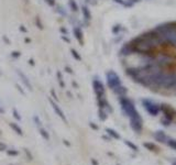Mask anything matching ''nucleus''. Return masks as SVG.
Segmentation results:
<instances>
[{"instance_id":"obj_1","label":"nucleus","mask_w":176,"mask_h":165,"mask_svg":"<svg viewBox=\"0 0 176 165\" xmlns=\"http://www.w3.org/2000/svg\"><path fill=\"white\" fill-rule=\"evenodd\" d=\"M119 101H120V105H121V108H122V110H123V112H124L126 116H128L129 118H132L134 116L139 115V112L137 111V109H135L134 103H132L129 98H127L126 96L120 97Z\"/></svg>"},{"instance_id":"obj_2","label":"nucleus","mask_w":176,"mask_h":165,"mask_svg":"<svg viewBox=\"0 0 176 165\" xmlns=\"http://www.w3.org/2000/svg\"><path fill=\"white\" fill-rule=\"evenodd\" d=\"M142 105H143V107H144V109H145L151 116H157L159 115V112L161 111L159 105L155 103L154 101L150 100V99H143Z\"/></svg>"},{"instance_id":"obj_3","label":"nucleus","mask_w":176,"mask_h":165,"mask_svg":"<svg viewBox=\"0 0 176 165\" xmlns=\"http://www.w3.org/2000/svg\"><path fill=\"white\" fill-rule=\"evenodd\" d=\"M107 84L108 86L111 88V89H114L117 88L118 86L121 85V80H120V77L118 76V74L113 70H110L107 73Z\"/></svg>"},{"instance_id":"obj_4","label":"nucleus","mask_w":176,"mask_h":165,"mask_svg":"<svg viewBox=\"0 0 176 165\" xmlns=\"http://www.w3.org/2000/svg\"><path fill=\"white\" fill-rule=\"evenodd\" d=\"M92 88H94V91H95V95H96L97 99H101L106 97L105 86L98 78H95L92 80Z\"/></svg>"},{"instance_id":"obj_5","label":"nucleus","mask_w":176,"mask_h":165,"mask_svg":"<svg viewBox=\"0 0 176 165\" xmlns=\"http://www.w3.org/2000/svg\"><path fill=\"white\" fill-rule=\"evenodd\" d=\"M130 126L131 128L133 129V131L137 133H140L142 131V118L140 115H137L130 118Z\"/></svg>"},{"instance_id":"obj_6","label":"nucleus","mask_w":176,"mask_h":165,"mask_svg":"<svg viewBox=\"0 0 176 165\" xmlns=\"http://www.w3.org/2000/svg\"><path fill=\"white\" fill-rule=\"evenodd\" d=\"M160 109H161V111L164 113V117L170 119L171 121L174 119V117L176 116L175 110H174L170 105H165V103H164V105H162V106L160 107Z\"/></svg>"},{"instance_id":"obj_7","label":"nucleus","mask_w":176,"mask_h":165,"mask_svg":"<svg viewBox=\"0 0 176 165\" xmlns=\"http://www.w3.org/2000/svg\"><path fill=\"white\" fill-rule=\"evenodd\" d=\"M49 100H50V103H51V105H52V108L54 109L55 113H56V115L59 116V118H61V119L63 120L64 122H67L66 117H65V115H64L63 110H62V109H61V108L59 107V105H57V103H55V101H54V100H53V99H52V98H50V99H49Z\"/></svg>"},{"instance_id":"obj_8","label":"nucleus","mask_w":176,"mask_h":165,"mask_svg":"<svg viewBox=\"0 0 176 165\" xmlns=\"http://www.w3.org/2000/svg\"><path fill=\"white\" fill-rule=\"evenodd\" d=\"M73 32H74V37H76V40L79 42L80 45H83V44H84V40H83L84 34H83V30H82V28H80L79 25H75L74 29H73Z\"/></svg>"},{"instance_id":"obj_9","label":"nucleus","mask_w":176,"mask_h":165,"mask_svg":"<svg viewBox=\"0 0 176 165\" xmlns=\"http://www.w3.org/2000/svg\"><path fill=\"white\" fill-rule=\"evenodd\" d=\"M154 138H155V140L161 142V143H167V141H168L167 136H166L163 131H156L154 134Z\"/></svg>"},{"instance_id":"obj_10","label":"nucleus","mask_w":176,"mask_h":165,"mask_svg":"<svg viewBox=\"0 0 176 165\" xmlns=\"http://www.w3.org/2000/svg\"><path fill=\"white\" fill-rule=\"evenodd\" d=\"M113 93H114V94H117L119 97H122V96H126V94L128 93V90H127V88L124 86L120 85V86H118L117 88H114V89H113Z\"/></svg>"},{"instance_id":"obj_11","label":"nucleus","mask_w":176,"mask_h":165,"mask_svg":"<svg viewBox=\"0 0 176 165\" xmlns=\"http://www.w3.org/2000/svg\"><path fill=\"white\" fill-rule=\"evenodd\" d=\"M82 11H83V16H84V18L87 21L92 20V13H90L87 6H83V7H82Z\"/></svg>"},{"instance_id":"obj_12","label":"nucleus","mask_w":176,"mask_h":165,"mask_svg":"<svg viewBox=\"0 0 176 165\" xmlns=\"http://www.w3.org/2000/svg\"><path fill=\"white\" fill-rule=\"evenodd\" d=\"M18 75H19L20 77H21V80H22V82H24V85H25V86L28 87L29 89H32V87H31V84H30L29 79H28V77H26V76H25L24 74H22L21 72H19V70H18Z\"/></svg>"},{"instance_id":"obj_13","label":"nucleus","mask_w":176,"mask_h":165,"mask_svg":"<svg viewBox=\"0 0 176 165\" xmlns=\"http://www.w3.org/2000/svg\"><path fill=\"white\" fill-rule=\"evenodd\" d=\"M144 148H147V150H150V151H153V152H159L160 150L157 148V146L154 144V143H150V142H145L144 143Z\"/></svg>"},{"instance_id":"obj_14","label":"nucleus","mask_w":176,"mask_h":165,"mask_svg":"<svg viewBox=\"0 0 176 165\" xmlns=\"http://www.w3.org/2000/svg\"><path fill=\"white\" fill-rule=\"evenodd\" d=\"M68 7L73 12H77L78 11V4H76L75 0H68Z\"/></svg>"},{"instance_id":"obj_15","label":"nucleus","mask_w":176,"mask_h":165,"mask_svg":"<svg viewBox=\"0 0 176 165\" xmlns=\"http://www.w3.org/2000/svg\"><path fill=\"white\" fill-rule=\"evenodd\" d=\"M10 127H11V128H12L14 131L17 132L19 136H22V134H23V132H22V129L20 128V127H19L17 123H12V122H11V123H10Z\"/></svg>"},{"instance_id":"obj_16","label":"nucleus","mask_w":176,"mask_h":165,"mask_svg":"<svg viewBox=\"0 0 176 165\" xmlns=\"http://www.w3.org/2000/svg\"><path fill=\"white\" fill-rule=\"evenodd\" d=\"M39 131H40V134H41L45 140H50V134L46 132L45 129H43L42 127H40V128H39Z\"/></svg>"},{"instance_id":"obj_17","label":"nucleus","mask_w":176,"mask_h":165,"mask_svg":"<svg viewBox=\"0 0 176 165\" xmlns=\"http://www.w3.org/2000/svg\"><path fill=\"white\" fill-rule=\"evenodd\" d=\"M106 131H107V133H108L110 136H112V138H114V139H120V136L117 133V131H114V130H112V129H107Z\"/></svg>"},{"instance_id":"obj_18","label":"nucleus","mask_w":176,"mask_h":165,"mask_svg":"<svg viewBox=\"0 0 176 165\" xmlns=\"http://www.w3.org/2000/svg\"><path fill=\"white\" fill-rule=\"evenodd\" d=\"M99 119L100 120H106L107 119V111L104 109H99Z\"/></svg>"},{"instance_id":"obj_19","label":"nucleus","mask_w":176,"mask_h":165,"mask_svg":"<svg viewBox=\"0 0 176 165\" xmlns=\"http://www.w3.org/2000/svg\"><path fill=\"white\" fill-rule=\"evenodd\" d=\"M113 1L119 4H122V6H124V7H130V6H132L129 1H124V0H113Z\"/></svg>"},{"instance_id":"obj_20","label":"nucleus","mask_w":176,"mask_h":165,"mask_svg":"<svg viewBox=\"0 0 176 165\" xmlns=\"http://www.w3.org/2000/svg\"><path fill=\"white\" fill-rule=\"evenodd\" d=\"M71 53H72V55H73V56H74V57L77 60V61H82V56H80L79 54H78V52H77V51H75V50L72 49L71 50Z\"/></svg>"},{"instance_id":"obj_21","label":"nucleus","mask_w":176,"mask_h":165,"mask_svg":"<svg viewBox=\"0 0 176 165\" xmlns=\"http://www.w3.org/2000/svg\"><path fill=\"white\" fill-rule=\"evenodd\" d=\"M124 143H126V144L128 145L131 150H133V151H138V146H137L135 144H133L132 142H130V141H124Z\"/></svg>"},{"instance_id":"obj_22","label":"nucleus","mask_w":176,"mask_h":165,"mask_svg":"<svg viewBox=\"0 0 176 165\" xmlns=\"http://www.w3.org/2000/svg\"><path fill=\"white\" fill-rule=\"evenodd\" d=\"M57 78H59V85H61V87H62V88H64V87H65V84H64V82H63V77H62L61 72H57Z\"/></svg>"},{"instance_id":"obj_23","label":"nucleus","mask_w":176,"mask_h":165,"mask_svg":"<svg viewBox=\"0 0 176 165\" xmlns=\"http://www.w3.org/2000/svg\"><path fill=\"white\" fill-rule=\"evenodd\" d=\"M161 122H162V124H163V126H165V127H168V126L171 124V122H172V121H171L170 119H167V118H165V117H164V118H162Z\"/></svg>"},{"instance_id":"obj_24","label":"nucleus","mask_w":176,"mask_h":165,"mask_svg":"<svg viewBox=\"0 0 176 165\" xmlns=\"http://www.w3.org/2000/svg\"><path fill=\"white\" fill-rule=\"evenodd\" d=\"M166 144H168L172 148L176 150V140H170V139H168V141H167V143H166Z\"/></svg>"},{"instance_id":"obj_25","label":"nucleus","mask_w":176,"mask_h":165,"mask_svg":"<svg viewBox=\"0 0 176 165\" xmlns=\"http://www.w3.org/2000/svg\"><path fill=\"white\" fill-rule=\"evenodd\" d=\"M56 12H59V14H62V16H66V12H65V10H64L61 6H59L57 7V10H56Z\"/></svg>"},{"instance_id":"obj_26","label":"nucleus","mask_w":176,"mask_h":165,"mask_svg":"<svg viewBox=\"0 0 176 165\" xmlns=\"http://www.w3.org/2000/svg\"><path fill=\"white\" fill-rule=\"evenodd\" d=\"M44 1H45L50 7H54L55 4H56V1H55V0H44Z\"/></svg>"},{"instance_id":"obj_27","label":"nucleus","mask_w":176,"mask_h":165,"mask_svg":"<svg viewBox=\"0 0 176 165\" xmlns=\"http://www.w3.org/2000/svg\"><path fill=\"white\" fill-rule=\"evenodd\" d=\"M13 117H16L17 120H21V117L19 116V113H18V111L16 110V109H13Z\"/></svg>"},{"instance_id":"obj_28","label":"nucleus","mask_w":176,"mask_h":165,"mask_svg":"<svg viewBox=\"0 0 176 165\" xmlns=\"http://www.w3.org/2000/svg\"><path fill=\"white\" fill-rule=\"evenodd\" d=\"M7 153H8L9 155H18L19 154L18 151H10V150H7Z\"/></svg>"},{"instance_id":"obj_29","label":"nucleus","mask_w":176,"mask_h":165,"mask_svg":"<svg viewBox=\"0 0 176 165\" xmlns=\"http://www.w3.org/2000/svg\"><path fill=\"white\" fill-rule=\"evenodd\" d=\"M6 150H7V145L0 142V151H6Z\"/></svg>"},{"instance_id":"obj_30","label":"nucleus","mask_w":176,"mask_h":165,"mask_svg":"<svg viewBox=\"0 0 176 165\" xmlns=\"http://www.w3.org/2000/svg\"><path fill=\"white\" fill-rule=\"evenodd\" d=\"M89 4H97V0H85Z\"/></svg>"},{"instance_id":"obj_31","label":"nucleus","mask_w":176,"mask_h":165,"mask_svg":"<svg viewBox=\"0 0 176 165\" xmlns=\"http://www.w3.org/2000/svg\"><path fill=\"white\" fill-rule=\"evenodd\" d=\"M12 56L13 57H19V56H20V53H19V52H13Z\"/></svg>"},{"instance_id":"obj_32","label":"nucleus","mask_w":176,"mask_h":165,"mask_svg":"<svg viewBox=\"0 0 176 165\" xmlns=\"http://www.w3.org/2000/svg\"><path fill=\"white\" fill-rule=\"evenodd\" d=\"M65 70H66V72H68V73H69V74H73V70H72V68L71 67H65Z\"/></svg>"},{"instance_id":"obj_33","label":"nucleus","mask_w":176,"mask_h":165,"mask_svg":"<svg viewBox=\"0 0 176 165\" xmlns=\"http://www.w3.org/2000/svg\"><path fill=\"white\" fill-rule=\"evenodd\" d=\"M62 39H63L64 41H66V42H68V43H69V39H68V37H66L65 35H62Z\"/></svg>"},{"instance_id":"obj_34","label":"nucleus","mask_w":176,"mask_h":165,"mask_svg":"<svg viewBox=\"0 0 176 165\" xmlns=\"http://www.w3.org/2000/svg\"><path fill=\"white\" fill-rule=\"evenodd\" d=\"M90 127H92V128H94L95 130H98V127H97V126H95L94 123H90Z\"/></svg>"},{"instance_id":"obj_35","label":"nucleus","mask_w":176,"mask_h":165,"mask_svg":"<svg viewBox=\"0 0 176 165\" xmlns=\"http://www.w3.org/2000/svg\"><path fill=\"white\" fill-rule=\"evenodd\" d=\"M4 108H1V107H0V113H4Z\"/></svg>"},{"instance_id":"obj_36","label":"nucleus","mask_w":176,"mask_h":165,"mask_svg":"<svg viewBox=\"0 0 176 165\" xmlns=\"http://www.w3.org/2000/svg\"><path fill=\"white\" fill-rule=\"evenodd\" d=\"M92 164H95V165H98V163H97V162L96 161H95V160H92Z\"/></svg>"},{"instance_id":"obj_37","label":"nucleus","mask_w":176,"mask_h":165,"mask_svg":"<svg viewBox=\"0 0 176 165\" xmlns=\"http://www.w3.org/2000/svg\"><path fill=\"white\" fill-rule=\"evenodd\" d=\"M171 23H172L173 27H174V28H175V29H176V22H171Z\"/></svg>"},{"instance_id":"obj_38","label":"nucleus","mask_w":176,"mask_h":165,"mask_svg":"<svg viewBox=\"0 0 176 165\" xmlns=\"http://www.w3.org/2000/svg\"><path fill=\"white\" fill-rule=\"evenodd\" d=\"M174 45H175V46H176V41H175V42H174Z\"/></svg>"}]
</instances>
